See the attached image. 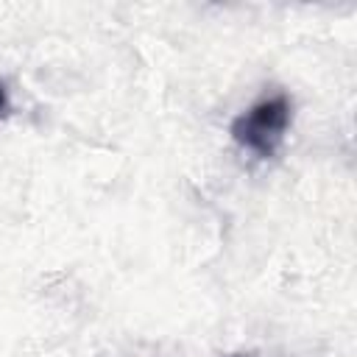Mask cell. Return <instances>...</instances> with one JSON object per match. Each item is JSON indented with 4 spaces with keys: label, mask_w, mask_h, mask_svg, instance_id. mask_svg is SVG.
<instances>
[{
    "label": "cell",
    "mask_w": 357,
    "mask_h": 357,
    "mask_svg": "<svg viewBox=\"0 0 357 357\" xmlns=\"http://www.w3.org/2000/svg\"><path fill=\"white\" fill-rule=\"evenodd\" d=\"M290 120H293V106H290L287 95L276 92V95H268V98L257 100L254 106H248L243 114L234 117L231 139L240 148L251 151L254 156L268 159L284 142Z\"/></svg>",
    "instance_id": "6da1fadb"
},
{
    "label": "cell",
    "mask_w": 357,
    "mask_h": 357,
    "mask_svg": "<svg viewBox=\"0 0 357 357\" xmlns=\"http://www.w3.org/2000/svg\"><path fill=\"white\" fill-rule=\"evenodd\" d=\"M8 109H11V100H8V89H6V84L0 81V117H6V114H8Z\"/></svg>",
    "instance_id": "7a4b0ae2"
}]
</instances>
